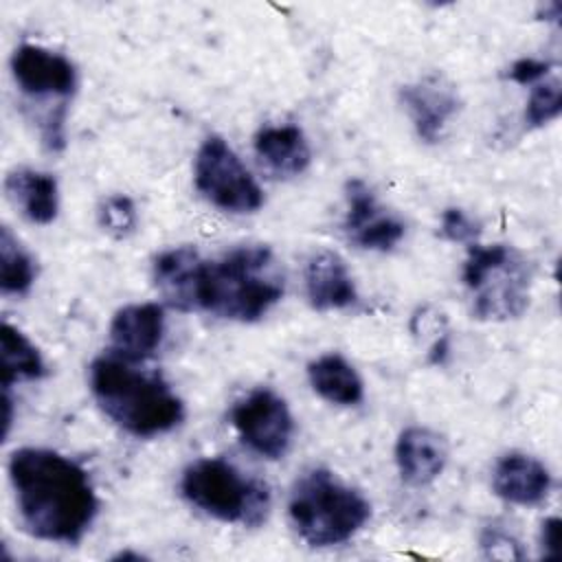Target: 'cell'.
Listing matches in <instances>:
<instances>
[{
  "instance_id": "obj_1",
  "label": "cell",
  "mask_w": 562,
  "mask_h": 562,
  "mask_svg": "<svg viewBox=\"0 0 562 562\" xmlns=\"http://www.w3.org/2000/svg\"><path fill=\"white\" fill-rule=\"evenodd\" d=\"M9 481L24 529L37 540L75 544L90 529L99 501L88 472L48 448H18Z\"/></svg>"
},
{
  "instance_id": "obj_2",
  "label": "cell",
  "mask_w": 562,
  "mask_h": 562,
  "mask_svg": "<svg viewBox=\"0 0 562 562\" xmlns=\"http://www.w3.org/2000/svg\"><path fill=\"white\" fill-rule=\"evenodd\" d=\"M285 292V274L268 246H237L217 259H204L198 281V312L255 323Z\"/></svg>"
},
{
  "instance_id": "obj_3",
  "label": "cell",
  "mask_w": 562,
  "mask_h": 562,
  "mask_svg": "<svg viewBox=\"0 0 562 562\" xmlns=\"http://www.w3.org/2000/svg\"><path fill=\"white\" fill-rule=\"evenodd\" d=\"M88 384L105 417L134 437L169 432L184 417L182 400L160 375L136 369L116 353L90 362Z\"/></svg>"
},
{
  "instance_id": "obj_4",
  "label": "cell",
  "mask_w": 562,
  "mask_h": 562,
  "mask_svg": "<svg viewBox=\"0 0 562 562\" xmlns=\"http://www.w3.org/2000/svg\"><path fill=\"white\" fill-rule=\"evenodd\" d=\"M288 514L310 547H334L351 540L371 518V503L334 472L314 468L292 487Z\"/></svg>"
},
{
  "instance_id": "obj_5",
  "label": "cell",
  "mask_w": 562,
  "mask_h": 562,
  "mask_svg": "<svg viewBox=\"0 0 562 562\" xmlns=\"http://www.w3.org/2000/svg\"><path fill=\"white\" fill-rule=\"evenodd\" d=\"M472 296V316L479 321H509L529 307L531 266L507 244H468L461 272Z\"/></svg>"
},
{
  "instance_id": "obj_6",
  "label": "cell",
  "mask_w": 562,
  "mask_h": 562,
  "mask_svg": "<svg viewBox=\"0 0 562 562\" xmlns=\"http://www.w3.org/2000/svg\"><path fill=\"white\" fill-rule=\"evenodd\" d=\"M180 492L200 512L244 527H259L270 509L268 485L222 457L189 463L180 476Z\"/></svg>"
},
{
  "instance_id": "obj_7",
  "label": "cell",
  "mask_w": 562,
  "mask_h": 562,
  "mask_svg": "<svg viewBox=\"0 0 562 562\" xmlns=\"http://www.w3.org/2000/svg\"><path fill=\"white\" fill-rule=\"evenodd\" d=\"M11 77L29 103L44 108L35 121L42 143L48 151L66 147V110L77 90L75 64L50 48L37 44H20L11 55Z\"/></svg>"
},
{
  "instance_id": "obj_8",
  "label": "cell",
  "mask_w": 562,
  "mask_h": 562,
  "mask_svg": "<svg viewBox=\"0 0 562 562\" xmlns=\"http://www.w3.org/2000/svg\"><path fill=\"white\" fill-rule=\"evenodd\" d=\"M193 180L200 195L226 213H255L263 206V191L235 149L217 134L209 136L198 154Z\"/></svg>"
},
{
  "instance_id": "obj_9",
  "label": "cell",
  "mask_w": 562,
  "mask_h": 562,
  "mask_svg": "<svg viewBox=\"0 0 562 562\" xmlns=\"http://www.w3.org/2000/svg\"><path fill=\"white\" fill-rule=\"evenodd\" d=\"M239 439L259 457L281 459L292 443L294 419L285 400L272 389H255L231 411Z\"/></svg>"
},
{
  "instance_id": "obj_10",
  "label": "cell",
  "mask_w": 562,
  "mask_h": 562,
  "mask_svg": "<svg viewBox=\"0 0 562 562\" xmlns=\"http://www.w3.org/2000/svg\"><path fill=\"white\" fill-rule=\"evenodd\" d=\"M345 195H347L345 231L358 248L386 252L402 241L406 233L404 222L386 213L378 204L367 182H362L360 178L349 180L345 187Z\"/></svg>"
},
{
  "instance_id": "obj_11",
  "label": "cell",
  "mask_w": 562,
  "mask_h": 562,
  "mask_svg": "<svg viewBox=\"0 0 562 562\" xmlns=\"http://www.w3.org/2000/svg\"><path fill=\"white\" fill-rule=\"evenodd\" d=\"M400 101L415 127V134L428 145L441 140L448 121L454 119L461 108L457 88L441 75H426L402 86Z\"/></svg>"
},
{
  "instance_id": "obj_12",
  "label": "cell",
  "mask_w": 562,
  "mask_h": 562,
  "mask_svg": "<svg viewBox=\"0 0 562 562\" xmlns=\"http://www.w3.org/2000/svg\"><path fill=\"white\" fill-rule=\"evenodd\" d=\"M165 310L158 303H132L121 307L110 323V342L116 356L140 362L160 347Z\"/></svg>"
},
{
  "instance_id": "obj_13",
  "label": "cell",
  "mask_w": 562,
  "mask_h": 562,
  "mask_svg": "<svg viewBox=\"0 0 562 562\" xmlns=\"http://www.w3.org/2000/svg\"><path fill=\"white\" fill-rule=\"evenodd\" d=\"M204 257L193 246H178L160 252L151 266L154 285L171 310L198 312V281Z\"/></svg>"
},
{
  "instance_id": "obj_14",
  "label": "cell",
  "mask_w": 562,
  "mask_h": 562,
  "mask_svg": "<svg viewBox=\"0 0 562 562\" xmlns=\"http://www.w3.org/2000/svg\"><path fill=\"white\" fill-rule=\"evenodd\" d=\"M305 296L312 310H345L358 301V290L345 259L334 250H316L303 270Z\"/></svg>"
},
{
  "instance_id": "obj_15",
  "label": "cell",
  "mask_w": 562,
  "mask_h": 562,
  "mask_svg": "<svg viewBox=\"0 0 562 562\" xmlns=\"http://www.w3.org/2000/svg\"><path fill=\"white\" fill-rule=\"evenodd\" d=\"M395 463L404 483L424 487L441 476L448 463V441L432 428L408 426L397 437Z\"/></svg>"
},
{
  "instance_id": "obj_16",
  "label": "cell",
  "mask_w": 562,
  "mask_h": 562,
  "mask_svg": "<svg viewBox=\"0 0 562 562\" xmlns=\"http://www.w3.org/2000/svg\"><path fill=\"white\" fill-rule=\"evenodd\" d=\"M492 490L512 505H540L551 492V474L540 459L527 452H507L494 465Z\"/></svg>"
},
{
  "instance_id": "obj_17",
  "label": "cell",
  "mask_w": 562,
  "mask_h": 562,
  "mask_svg": "<svg viewBox=\"0 0 562 562\" xmlns=\"http://www.w3.org/2000/svg\"><path fill=\"white\" fill-rule=\"evenodd\" d=\"M252 145L257 158L277 178H294L312 162L310 143L299 125H263Z\"/></svg>"
},
{
  "instance_id": "obj_18",
  "label": "cell",
  "mask_w": 562,
  "mask_h": 562,
  "mask_svg": "<svg viewBox=\"0 0 562 562\" xmlns=\"http://www.w3.org/2000/svg\"><path fill=\"white\" fill-rule=\"evenodd\" d=\"M4 193L11 204L33 224H50L59 211V189L55 176L31 167H18L4 178Z\"/></svg>"
},
{
  "instance_id": "obj_19",
  "label": "cell",
  "mask_w": 562,
  "mask_h": 562,
  "mask_svg": "<svg viewBox=\"0 0 562 562\" xmlns=\"http://www.w3.org/2000/svg\"><path fill=\"white\" fill-rule=\"evenodd\" d=\"M307 380L316 395L336 406H356L364 397L358 371L340 353H323L307 364Z\"/></svg>"
},
{
  "instance_id": "obj_20",
  "label": "cell",
  "mask_w": 562,
  "mask_h": 562,
  "mask_svg": "<svg viewBox=\"0 0 562 562\" xmlns=\"http://www.w3.org/2000/svg\"><path fill=\"white\" fill-rule=\"evenodd\" d=\"M0 367L4 391H9L20 380H37L46 373L40 349L7 321L0 329Z\"/></svg>"
},
{
  "instance_id": "obj_21",
  "label": "cell",
  "mask_w": 562,
  "mask_h": 562,
  "mask_svg": "<svg viewBox=\"0 0 562 562\" xmlns=\"http://www.w3.org/2000/svg\"><path fill=\"white\" fill-rule=\"evenodd\" d=\"M37 277L35 259L13 237L9 226L0 228V290L2 294H26Z\"/></svg>"
},
{
  "instance_id": "obj_22",
  "label": "cell",
  "mask_w": 562,
  "mask_h": 562,
  "mask_svg": "<svg viewBox=\"0 0 562 562\" xmlns=\"http://www.w3.org/2000/svg\"><path fill=\"white\" fill-rule=\"evenodd\" d=\"M99 226L114 239H125L136 231L138 215L134 202L123 193L108 195L97 209Z\"/></svg>"
},
{
  "instance_id": "obj_23",
  "label": "cell",
  "mask_w": 562,
  "mask_h": 562,
  "mask_svg": "<svg viewBox=\"0 0 562 562\" xmlns=\"http://www.w3.org/2000/svg\"><path fill=\"white\" fill-rule=\"evenodd\" d=\"M560 112H562L560 81L551 79V81H544V83H536L531 88L529 99H527L525 123L529 127H542V125L551 123L553 119H558Z\"/></svg>"
},
{
  "instance_id": "obj_24",
  "label": "cell",
  "mask_w": 562,
  "mask_h": 562,
  "mask_svg": "<svg viewBox=\"0 0 562 562\" xmlns=\"http://www.w3.org/2000/svg\"><path fill=\"white\" fill-rule=\"evenodd\" d=\"M479 544H481V551L494 560H522L525 558L520 542L509 531L494 527V525H490L481 531Z\"/></svg>"
},
{
  "instance_id": "obj_25",
  "label": "cell",
  "mask_w": 562,
  "mask_h": 562,
  "mask_svg": "<svg viewBox=\"0 0 562 562\" xmlns=\"http://www.w3.org/2000/svg\"><path fill=\"white\" fill-rule=\"evenodd\" d=\"M441 235L450 241H459V244H472L476 241L481 226L476 220H472L463 209L450 206L441 213V226H439Z\"/></svg>"
},
{
  "instance_id": "obj_26",
  "label": "cell",
  "mask_w": 562,
  "mask_h": 562,
  "mask_svg": "<svg viewBox=\"0 0 562 562\" xmlns=\"http://www.w3.org/2000/svg\"><path fill=\"white\" fill-rule=\"evenodd\" d=\"M551 61L547 59H536V57H522V59H516L509 70H507V77L514 81V83H520V86H529V83H538L542 77H547V72L551 70Z\"/></svg>"
},
{
  "instance_id": "obj_27",
  "label": "cell",
  "mask_w": 562,
  "mask_h": 562,
  "mask_svg": "<svg viewBox=\"0 0 562 562\" xmlns=\"http://www.w3.org/2000/svg\"><path fill=\"white\" fill-rule=\"evenodd\" d=\"M540 547L542 555L553 560L560 555V518L551 516L540 527Z\"/></svg>"
},
{
  "instance_id": "obj_28",
  "label": "cell",
  "mask_w": 562,
  "mask_h": 562,
  "mask_svg": "<svg viewBox=\"0 0 562 562\" xmlns=\"http://www.w3.org/2000/svg\"><path fill=\"white\" fill-rule=\"evenodd\" d=\"M112 560H145V555L134 553V551H121V553H116Z\"/></svg>"
}]
</instances>
